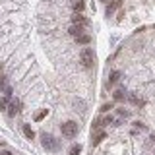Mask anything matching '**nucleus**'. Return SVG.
I'll use <instances>...</instances> for the list:
<instances>
[{
  "label": "nucleus",
  "instance_id": "obj_26",
  "mask_svg": "<svg viewBox=\"0 0 155 155\" xmlns=\"http://www.w3.org/2000/svg\"><path fill=\"white\" fill-rule=\"evenodd\" d=\"M0 155H2V153H0Z\"/></svg>",
  "mask_w": 155,
  "mask_h": 155
},
{
  "label": "nucleus",
  "instance_id": "obj_13",
  "mask_svg": "<svg viewBox=\"0 0 155 155\" xmlns=\"http://www.w3.org/2000/svg\"><path fill=\"white\" fill-rule=\"evenodd\" d=\"M68 153H70V155H80V153H81V145H80V143H74V145L70 147V151H68Z\"/></svg>",
  "mask_w": 155,
  "mask_h": 155
},
{
  "label": "nucleus",
  "instance_id": "obj_21",
  "mask_svg": "<svg viewBox=\"0 0 155 155\" xmlns=\"http://www.w3.org/2000/svg\"><path fill=\"white\" fill-rule=\"evenodd\" d=\"M134 128H140V130H143V128H145V126H143L142 122H134Z\"/></svg>",
  "mask_w": 155,
  "mask_h": 155
},
{
  "label": "nucleus",
  "instance_id": "obj_6",
  "mask_svg": "<svg viewBox=\"0 0 155 155\" xmlns=\"http://www.w3.org/2000/svg\"><path fill=\"white\" fill-rule=\"evenodd\" d=\"M84 27H85V25H78V23H72L70 29H68V33H70V35L76 39L78 35H81V33H84Z\"/></svg>",
  "mask_w": 155,
  "mask_h": 155
},
{
  "label": "nucleus",
  "instance_id": "obj_15",
  "mask_svg": "<svg viewBox=\"0 0 155 155\" xmlns=\"http://www.w3.org/2000/svg\"><path fill=\"white\" fill-rule=\"evenodd\" d=\"M110 109H114V105H113V103H105V105H101L99 110H101V113H109Z\"/></svg>",
  "mask_w": 155,
  "mask_h": 155
},
{
  "label": "nucleus",
  "instance_id": "obj_23",
  "mask_svg": "<svg viewBox=\"0 0 155 155\" xmlns=\"http://www.w3.org/2000/svg\"><path fill=\"white\" fill-rule=\"evenodd\" d=\"M151 140H153V142H155V134H151Z\"/></svg>",
  "mask_w": 155,
  "mask_h": 155
},
{
  "label": "nucleus",
  "instance_id": "obj_16",
  "mask_svg": "<svg viewBox=\"0 0 155 155\" xmlns=\"http://www.w3.org/2000/svg\"><path fill=\"white\" fill-rule=\"evenodd\" d=\"M45 116H47V109H45V110H39V113H37L35 116H33V118H35L37 122H39V120H43V118H45Z\"/></svg>",
  "mask_w": 155,
  "mask_h": 155
},
{
  "label": "nucleus",
  "instance_id": "obj_7",
  "mask_svg": "<svg viewBox=\"0 0 155 155\" xmlns=\"http://www.w3.org/2000/svg\"><path fill=\"white\" fill-rule=\"evenodd\" d=\"M122 2H124V0H110V4L107 6V16H110L114 10H118L120 6H122Z\"/></svg>",
  "mask_w": 155,
  "mask_h": 155
},
{
  "label": "nucleus",
  "instance_id": "obj_25",
  "mask_svg": "<svg viewBox=\"0 0 155 155\" xmlns=\"http://www.w3.org/2000/svg\"><path fill=\"white\" fill-rule=\"evenodd\" d=\"M101 2H109V0H101Z\"/></svg>",
  "mask_w": 155,
  "mask_h": 155
},
{
  "label": "nucleus",
  "instance_id": "obj_5",
  "mask_svg": "<svg viewBox=\"0 0 155 155\" xmlns=\"http://www.w3.org/2000/svg\"><path fill=\"white\" fill-rule=\"evenodd\" d=\"M19 110H21V101H12V103H10V107H8V110L6 113L10 114V116H16Z\"/></svg>",
  "mask_w": 155,
  "mask_h": 155
},
{
  "label": "nucleus",
  "instance_id": "obj_8",
  "mask_svg": "<svg viewBox=\"0 0 155 155\" xmlns=\"http://www.w3.org/2000/svg\"><path fill=\"white\" fill-rule=\"evenodd\" d=\"M76 43H78V45H89V43H91V35H85V33H81V35L76 37Z\"/></svg>",
  "mask_w": 155,
  "mask_h": 155
},
{
  "label": "nucleus",
  "instance_id": "obj_1",
  "mask_svg": "<svg viewBox=\"0 0 155 155\" xmlns=\"http://www.w3.org/2000/svg\"><path fill=\"white\" fill-rule=\"evenodd\" d=\"M81 64H84V68H91L93 66V62H95V52H93V48H89V47H85L84 51H81Z\"/></svg>",
  "mask_w": 155,
  "mask_h": 155
},
{
  "label": "nucleus",
  "instance_id": "obj_20",
  "mask_svg": "<svg viewBox=\"0 0 155 155\" xmlns=\"http://www.w3.org/2000/svg\"><path fill=\"white\" fill-rule=\"evenodd\" d=\"M101 126H103V118H97L93 122V128H101Z\"/></svg>",
  "mask_w": 155,
  "mask_h": 155
},
{
  "label": "nucleus",
  "instance_id": "obj_3",
  "mask_svg": "<svg viewBox=\"0 0 155 155\" xmlns=\"http://www.w3.org/2000/svg\"><path fill=\"white\" fill-rule=\"evenodd\" d=\"M43 147H45V149H51V151H54V149H58V142L52 138V136L43 134Z\"/></svg>",
  "mask_w": 155,
  "mask_h": 155
},
{
  "label": "nucleus",
  "instance_id": "obj_19",
  "mask_svg": "<svg viewBox=\"0 0 155 155\" xmlns=\"http://www.w3.org/2000/svg\"><path fill=\"white\" fill-rule=\"evenodd\" d=\"M116 113H118V116H124V118H128V116H130V110H126V109H118Z\"/></svg>",
  "mask_w": 155,
  "mask_h": 155
},
{
  "label": "nucleus",
  "instance_id": "obj_9",
  "mask_svg": "<svg viewBox=\"0 0 155 155\" xmlns=\"http://www.w3.org/2000/svg\"><path fill=\"white\" fill-rule=\"evenodd\" d=\"M72 8H74V12H84V10H85V2H84V0H72Z\"/></svg>",
  "mask_w": 155,
  "mask_h": 155
},
{
  "label": "nucleus",
  "instance_id": "obj_14",
  "mask_svg": "<svg viewBox=\"0 0 155 155\" xmlns=\"http://www.w3.org/2000/svg\"><path fill=\"white\" fill-rule=\"evenodd\" d=\"M8 107H10V101H8V95H6V97L0 99V110H8Z\"/></svg>",
  "mask_w": 155,
  "mask_h": 155
},
{
  "label": "nucleus",
  "instance_id": "obj_18",
  "mask_svg": "<svg viewBox=\"0 0 155 155\" xmlns=\"http://www.w3.org/2000/svg\"><path fill=\"white\" fill-rule=\"evenodd\" d=\"M113 122H114V116H110V114H107L105 118H103V126L105 124H113Z\"/></svg>",
  "mask_w": 155,
  "mask_h": 155
},
{
  "label": "nucleus",
  "instance_id": "obj_24",
  "mask_svg": "<svg viewBox=\"0 0 155 155\" xmlns=\"http://www.w3.org/2000/svg\"><path fill=\"white\" fill-rule=\"evenodd\" d=\"M0 76H2V66H0Z\"/></svg>",
  "mask_w": 155,
  "mask_h": 155
},
{
  "label": "nucleus",
  "instance_id": "obj_22",
  "mask_svg": "<svg viewBox=\"0 0 155 155\" xmlns=\"http://www.w3.org/2000/svg\"><path fill=\"white\" fill-rule=\"evenodd\" d=\"M2 155H14V153H10V151H4V153H2Z\"/></svg>",
  "mask_w": 155,
  "mask_h": 155
},
{
  "label": "nucleus",
  "instance_id": "obj_12",
  "mask_svg": "<svg viewBox=\"0 0 155 155\" xmlns=\"http://www.w3.org/2000/svg\"><path fill=\"white\" fill-rule=\"evenodd\" d=\"M124 97H126V93H124L122 89H116L114 93H113V99H114V101H122Z\"/></svg>",
  "mask_w": 155,
  "mask_h": 155
},
{
  "label": "nucleus",
  "instance_id": "obj_4",
  "mask_svg": "<svg viewBox=\"0 0 155 155\" xmlns=\"http://www.w3.org/2000/svg\"><path fill=\"white\" fill-rule=\"evenodd\" d=\"M72 23H78V25H89V19H87L81 12H76L72 16Z\"/></svg>",
  "mask_w": 155,
  "mask_h": 155
},
{
  "label": "nucleus",
  "instance_id": "obj_17",
  "mask_svg": "<svg viewBox=\"0 0 155 155\" xmlns=\"http://www.w3.org/2000/svg\"><path fill=\"white\" fill-rule=\"evenodd\" d=\"M118 78H120V72H113V74H110V84H114V81H118Z\"/></svg>",
  "mask_w": 155,
  "mask_h": 155
},
{
  "label": "nucleus",
  "instance_id": "obj_2",
  "mask_svg": "<svg viewBox=\"0 0 155 155\" xmlns=\"http://www.w3.org/2000/svg\"><path fill=\"white\" fill-rule=\"evenodd\" d=\"M60 132H62V136H66V138H74V136L78 134V124L74 122V120L62 122L60 124Z\"/></svg>",
  "mask_w": 155,
  "mask_h": 155
},
{
  "label": "nucleus",
  "instance_id": "obj_11",
  "mask_svg": "<svg viewBox=\"0 0 155 155\" xmlns=\"http://www.w3.org/2000/svg\"><path fill=\"white\" fill-rule=\"evenodd\" d=\"M103 140H105V132H97V134L93 136V140H91V143H93V145H99Z\"/></svg>",
  "mask_w": 155,
  "mask_h": 155
},
{
  "label": "nucleus",
  "instance_id": "obj_10",
  "mask_svg": "<svg viewBox=\"0 0 155 155\" xmlns=\"http://www.w3.org/2000/svg\"><path fill=\"white\" fill-rule=\"evenodd\" d=\"M23 134H25L27 140H33V138H35V130H33L29 124H23Z\"/></svg>",
  "mask_w": 155,
  "mask_h": 155
}]
</instances>
